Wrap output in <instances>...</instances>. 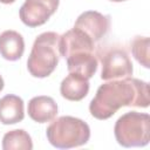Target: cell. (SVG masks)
Instances as JSON below:
<instances>
[{
    "mask_svg": "<svg viewBox=\"0 0 150 150\" xmlns=\"http://www.w3.org/2000/svg\"><path fill=\"white\" fill-rule=\"evenodd\" d=\"M150 90L145 81L125 77L101 84L90 101L89 111L97 120H108L123 107L148 108Z\"/></svg>",
    "mask_w": 150,
    "mask_h": 150,
    "instance_id": "obj_1",
    "label": "cell"
},
{
    "mask_svg": "<svg viewBox=\"0 0 150 150\" xmlns=\"http://www.w3.org/2000/svg\"><path fill=\"white\" fill-rule=\"evenodd\" d=\"M60 35L55 32H45L35 39L27 60V69L32 76L43 79L49 76L60 60Z\"/></svg>",
    "mask_w": 150,
    "mask_h": 150,
    "instance_id": "obj_2",
    "label": "cell"
},
{
    "mask_svg": "<svg viewBox=\"0 0 150 150\" xmlns=\"http://www.w3.org/2000/svg\"><path fill=\"white\" fill-rule=\"evenodd\" d=\"M46 136L53 146L57 149H71L88 143L90 128L81 118L61 116L48 125Z\"/></svg>",
    "mask_w": 150,
    "mask_h": 150,
    "instance_id": "obj_3",
    "label": "cell"
},
{
    "mask_svg": "<svg viewBox=\"0 0 150 150\" xmlns=\"http://www.w3.org/2000/svg\"><path fill=\"white\" fill-rule=\"evenodd\" d=\"M114 134L117 143L124 148L145 146L150 141V116L146 112L129 111L115 123Z\"/></svg>",
    "mask_w": 150,
    "mask_h": 150,
    "instance_id": "obj_4",
    "label": "cell"
},
{
    "mask_svg": "<svg viewBox=\"0 0 150 150\" xmlns=\"http://www.w3.org/2000/svg\"><path fill=\"white\" fill-rule=\"evenodd\" d=\"M102 70L101 79L104 81L130 77L134 68L131 60L124 48L108 47L100 53Z\"/></svg>",
    "mask_w": 150,
    "mask_h": 150,
    "instance_id": "obj_5",
    "label": "cell"
},
{
    "mask_svg": "<svg viewBox=\"0 0 150 150\" xmlns=\"http://www.w3.org/2000/svg\"><path fill=\"white\" fill-rule=\"evenodd\" d=\"M59 2V0H25L19 11L20 19L28 27L41 26L56 12Z\"/></svg>",
    "mask_w": 150,
    "mask_h": 150,
    "instance_id": "obj_6",
    "label": "cell"
},
{
    "mask_svg": "<svg viewBox=\"0 0 150 150\" xmlns=\"http://www.w3.org/2000/svg\"><path fill=\"white\" fill-rule=\"evenodd\" d=\"M74 27L84 32L94 42H97L108 33L110 16L96 11H86L77 16Z\"/></svg>",
    "mask_w": 150,
    "mask_h": 150,
    "instance_id": "obj_7",
    "label": "cell"
},
{
    "mask_svg": "<svg viewBox=\"0 0 150 150\" xmlns=\"http://www.w3.org/2000/svg\"><path fill=\"white\" fill-rule=\"evenodd\" d=\"M95 42L81 29L73 27L62 35L59 40V52L64 59L75 53H94Z\"/></svg>",
    "mask_w": 150,
    "mask_h": 150,
    "instance_id": "obj_8",
    "label": "cell"
},
{
    "mask_svg": "<svg viewBox=\"0 0 150 150\" xmlns=\"http://www.w3.org/2000/svg\"><path fill=\"white\" fill-rule=\"evenodd\" d=\"M27 111L34 122L46 123L54 120L57 115V104L50 96H35L28 102Z\"/></svg>",
    "mask_w": 150,
    "mask_h": 150,
    "instance_id": "obj_9",
    "label": "cell"
},
{
    "mask_svg": "<svg viewBox=\"0 0 150 150\" xmlns=\"http://www.w3.org/2000/svg\"><path fill=\"white\" fill-rule=\"evenodd\" d=\"M89 91V81L82 75L69 73L66 76L60 86V93L63 98L68 101H81L88 95Z\"/></svg>",
    "mask_w": 150,
    "mask_h": 150,
    "instance_id": "obj_10",
    "label": "cell"
},
{
    "mask_svg": "<svg viewBox=\"0 0 150 150\" xmlns=\"http://www.w3.org/2000/svg\"><path fill=\"white\" fill-rule=\"evenodd\" d=\"M25 52V41L16 30H5L0 34V55L7 61L19 60Z\"/></svg>",
    "mask_w": 150,
    "mask_h": 150,
    "instance_id": "obj_11",
    "label": "cell"
},
{
    "mask_svg": "<svg viewBox=\"0 0 150 150\" xmlns=\"http://www.w3.org/2000/svg\"><path fill=\"white\" fill-rule=\"evenodd\" d=\"M25 117L23 101L21 97L8 94L0 98V122L2 124H15Z\"/></svg>",
    "mask_w": 150,
    "mask_h": 150,
    "instance_id": "obj_12",
    "label": "cell"
},
{
    "mask_svg": "<svg viewBox=\"0 0 150 150\" xmlns=\"http://www.w3.org/2000/svg\"><path fill=\"white\" fill-rule=\"evenodd\" d=\"M66 60L69 73L82 75L88 80L97 70V59L94 53H75L66 57Z\"/></svg>",
    "mask_w": 150,
    "mask_h": 150,
    "instance_id": "obj_13",
    "label": "cell"
},
{
    "mask_svg": "<svg viewBox=\"0 0 150 150\" xmlns=\"http://www.w3.org/2000/svg\"><path fill=\"white\" fill-rule=\"evenodd\" d=\"M4 150H32L33 142L27 131L23 129H14L4 135Z\"/></svg>",
    "mask_w": 150,
    "mask_h": 150,
    "instance_id": "obj_14",
    "label": "cell"
},
{
    "mask_svg": "<svg viewBox=\"0 0 150 150\" xmlns=\"http://www.w3.org/2000/svg\"><path fill=\"white\" fill-rule=\"evenodd\" d=\"M149 45L150 40L148 36H136L131 42V53L134 57L143 67L149 68Z\"/></svg>",
    "mask_w": 150,
    "mask_h": 150,
    "instance_id": "obj_15",
    "label": "cell"
},
{
    "mask_svg": "<svg viewBox=\"0 0 150 150\" xmlns=\"http://www.w3.org/2000/svg\"><path fill=\"white\" fill-rule=\"evenodd\" d=\"M15 0H0L1 4H5V5H8V4H13Z\"/></svg>",
    "mask_w": 150,
    "mask_h": 150,
    "instance_id": "obj_16",
    "label": "cell"
},
{
    "mask_svg": "<svg viewBox=\"0 0 150 150\" xmlns=\"http://www.w3.org/2000/svg\"><path fill=\"white\" fill-rule=\"evenodd\" d=\"M4 86H5V82H4V79H2V76L0 75V91L4 89Z\"/></svg>",
    "mask_w": 150,
    "mask_h": 150,
    "instance_id": "obj_17",
    "label": "cell"
},
{
    "mask_svg": "<svg viewBox=\"0 0 150 150\" xmlns=\"http://www.w3.org/2000/svg\"><path fill=\"white\" fill-rule=\"evenodd\" d=\"M112 2H122V1H125V0H110Z\"/></svg>",
    "mask_w": 150,
    "mask_h": 150,
    "instance_id": "obj_18",
    "label": "cell"
}]
</instances>
